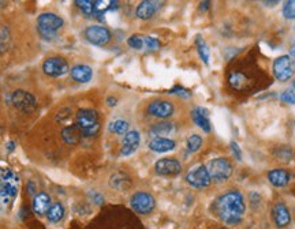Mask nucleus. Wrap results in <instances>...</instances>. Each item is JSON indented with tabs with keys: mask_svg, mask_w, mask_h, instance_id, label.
<instances>
[{
	"mask_svg": "<svg viewBox=\"0 0 295 229\" xmlns=\"http://www.w3.org/2000/svg\"><path fill=\"white\" fill-rule=\"evenodd\" d=\"M75 126L78 127L81 135L93 137L100 131V119L97 111L94 109H80L75 114Z\"/></svg>",
	"mask_w": 295,
	"mask_h": 229,
	"instance_id": "3",
	"label": "nucleus"
},
{
	"mask_svg": "<svg viewBox=\"0 0 295 229\" xmlns=\"http://www.w3.org/2000/svg\"><path fill=\"white\" fill-rule=\"evenodd\" d=\"M280 98H282L283 103L286 104H295V93L294 90H286L283 91L282 96H280Z\"/></svg>",
	"mask_w": 295,
	"mask_h": 229,
	"instance_id": "34",
	"label": "nucleus"
},
{
	"mask_svg": "<svg viewBox=\"0 0 295 229\" xmlns=\"http://www.w3.org/2000/svg\"><path fill=\"white\" fill-rule=\"evenodd\" d=\"M220 229H227V228H220Z\"/></svg>",
	"mask_w": 295,
	"mask_h": 229,
	"instance_id": "43",
	"label": "nucleus"
},
{
	"mask_svg": "<svg viewBox=\"0 0 295 229\" xmlns=\"http://www.w3.org/2000/svg\"><path fill=\"white\" fill-rule=\"evenodd\" d=\"M230 146H231V150H233L235 158H236L238 161H240V160H242V151H240L239 145H238V143H236L235 141H233V142L230 143Z\"/></svg>",
	"mask_w": 295,
	"mask_h": 229,
	"instance_id": "36",
	"label": "nucleus"
},
{
	"mask_svg": "<svg viewBox=\"0 0 295 229\" xmlns=\"http://www.w3.org/2000/svg\"><path fill=\"white\" fill-rule=\"evenodd\" d=\"M268 180L275 187H284L290 180V175L284 169H272L268 172Z\"/></svg>",
	"mask_w": 295,
	"mask_h": 229,
	"instance_id": "21",
	"label": "nucleus"
},
{
	"mask_svg": "<svg viewBox=\"0 0 295 229\" xmlns=\"http://www.w3.org/2000/svg\"><path fill=\"white\" fill-rule=\"evenodd\" d=\"M293 86H294V90H295V81H294V85H293Z\"/></svg>",
	"mask_w": 295,
	"mask_h": 229,
	"instance_id": "42",
	"label": "nucleus"
},
{
	"mask_svg": "<svg viewBox=\"0 0 295 229\" xmlns=\"http://www.w3.org/2000/svg\"><path fill=\"white\" fill-rule=\"evenodd\" d=\"M18 176L10 168H0V205L11 203L18 194Z\"/></svg>",
	"mask_w": 295,
	"mask_h": 229,
	"instance_id": "2",
	"label": "nucleus"
},
{
	"mask_svg": "<svg viewBox=\"0 0 295 229\" xmlns=\"http://www.w3.org/2000/svg\"><path fill=\"white\" fill-rule=\"evenodd\" d=\"M117 103V98H114V97H108V98H107V104H108L110 107H115Z\"/></svg>",
	"mask_w": 295,
	"mask_h": 229,
	"instance_id": "39",
	"label": "nucleus"
},
{
	"mask_svg": "<svg viewBox=\"0 0 295 229\" xmlns=\"http://www.w3.org/2000/svg\"><path fill=\"white\" fill-rule=\"evenodd\" d=\"M205 168L208 171L209 176H210V180L216 181V183H223V181H227L234 172V165L233 163L224 158V157H217L210 160Z\"/></svg>",
	"mask_w": 295,
	"mask_h": 229,
	"instance_id": "4",
	"label": "nucleus"
},
{
	"mask_svg": "<svg viewBox=\"0 0 295 229\" xmlns=\"http://www.w3.org/2000/svg\"><path fill=\"white\" fill-rule=\"evenodd\" d=\"M118 8H119V3H118V1H114V0L110 1V6H108V10H110V11H115Z\"/></svg>",
	"mask_w": 295,
	"mask_h": 229,
	"instance_id": "37",
	"label": "nucleus"
},
{
	"mask_svg": "<svg viewBox=\"0 0 295 229\" xmlns=\"http://www.w3.org/2000/svg\"><path fill=\"white\" fill-rule=\"evenodd\" d=\"M290 54L293 55V56L295 57V44H293V45H291V48H290Z\"/></svg>",
	"mask_w": 295,
	"mask_h": 229,
	"instance_id": "41",
	"label": "nucleus"
},
{
	"mask_svg": "<svg viewBox=\"0 0 295 229\" xmlns=\"http://www.w3.org/2000/svg\"><path fill=\"white\" fill-rule=\"evenodd\" d=\"M144 47H147L150 51H156V49H159L161 47V44L154 37H144Z\"/></svg>",
	"mask_w": 295,
	"mask_h": 229,
	"instance_id": "33",
	"label": "nucleus"
},
{
	"mask_svg": "<svg viewBox=\"0 0 295 229\" xmlns=\"http://www.w3.org/2000/svg\"><path fill=\"white\" fill-rule=\"evenodd\" d=\"M75 4L80 7L81 11L84 12L85 15L90 17L94 14V1H90V0H77Z\"/></svg>",
	"mask_w": 295,
	"mask_h": 229,
	"instance_id": "28",
	"label": "nucleus"
},
{
	"mask_svg": "<svg viewBox=\"0 0 295 229\" xmlns=\"http://www.w3.org/2000/svg\"><path fill=\"white\" fill-rule=\"evenodd\" d=\"M43 71L48 77L58 78V77H63V75L70 73V67H68V63L66 59L55 56V57L45 59V61L43 63Z\"/></svg>",
	"mask_w": 295,
	"mask_h": 229,
	"instance_id": "7",
	"label": "nucleus"
},
{
	"mask_svg": "<svg viewBox=\"0 0 295 229\" xmlns=\"http://www.w3.org/2000/svg\"><path fill=\"white\" fill-rule=\"evenodd\" d=\"M108 130L111 133L118 134V135H126L129 133V123L123 120V119H118V120H114L112 123H110Z\"/></svg>",
	"mask_w": 295,
	"mask_h": 229,
	"instance_id": "26",
	"label": "nucleus"
},
{
	"mask_svg": "<svg viewBox=\"0 0 295 229\" xmlns=\"http://www.w3.org/2000/svg\"><path fill=\"white\" fill-rule=\"evenodd\" d=\"M174 105L170 101H166V100H156V101H152V103L148 105V114H152L153 117H157V119H167L174 114Z\"/></svg>",
	"mask_w": 295,
	"mask_h": 229,
	"instance_id": "13",
	"label": "nucleus"
},
{
	"mask_svg": "<svg viewBox=\"0 0 295 229\" xmlns=\"http://www.w3.org/2000/svg\"><path fill=\"white\" fill-rule=\"evenodd\" d=\"M141 143V135L138 131H129V133L124 135L123 138V143H122V149H120V154L124 157L131 156Z\"/></svg>",
	"mask_w": 295,
	"mask_h": 229,
	"instance_id": "14",
	"label": "nucleus"
},
{
	"mask_svg": "<svg viewBox=\"0 0 295 229\" xmlns=\"http://www.w3.org/2000/svg\"><path fill=\"white\" fill-rule=\"evenodd\" d=\"M130 206L138 214H149V213L153 211L154 206H156V200H154V198L150 194L145 193V191H140V193H135L130 198Z\"/></svg>",
	"mask_w": 295,
	"mask_h": 229,
	"instance_id": "6",
	"label": "nucleus"
},
{
	"mask_svg": "<svg viewBox=\"0 0 295 229\" xmlns=\"http://www.w3.org/2000/svg\"><path fill=\"white\" fill-rule=\"evenodd\" d=\"M8 41H10V34H8V30H7L4 26L0 28V54L4 52L8 45Z\"/></svg>",
	"mask_w": 295,
	"mask_h": 229,
	"instance_id": "31",
	"label": "nucleus"
},
{
	"mask_svg": "<svg viewBox=\"0 0 295 229\" xmlns=\"http://www.w3.org/2000/svg\"><path fill=\"white\" fill-rule=\"evenodd\" d=\"M191 119H193V121L196 123L197 126L203 130L204 133H210L212 127H210V120H209L208 109L203 108V107H197L191 112Z\"/></svg>",
	"mask_w": 295,
	"mask_h": 229,
	"instance_id": "16",
	"label": "nucleus"
},
{
	"mask_svg": "<svg viewBox=\"0 0 295 229\" xmlns=\"http://www.w3.org/2000/svg\"><path fill=\"white\" fill-rule=\"evenodd\" d=\"M170 93H171V94H177V96L184 97V98H189V97L191 96L190 91L186 90V89H183V87H180V86H175L174 89L170 90Z\"/></svg>",
	"mask_w": 295,
	"mask_h": 229,
	"instance_id": "35",
	"label": "nucleus"
},
{
	"mask_svg": "<svg viewBox=\"0 0 295 229\" xmlns=\"http://www.w3.org/2000/svg\"><path fill=\"white\" fill-rule=\"evenodd\" d=\"M28 194H29V195H33V194H34V183H33V181H29V183H28Z\"/></svg>",
	"mask_w": 295,
	"mask_h": 229,
	"instance_id": "38",
	"label": "nucleus"
},
{
	"mask_svg": "<svg viewBox=\"0 0 295 229\" xmlns=\"http://www.w3.org/2000/svg\"><path fill=\"white\" fill-rule=\"evenodd\" d=\"M196 47H197V51H198V55H200V57H201V60H203L205 64H209V57H210L209 47L208 44L204 41L201 36H197Z\"/></svg>",
	"mask_w": 295,
	"mask_h": 229,
	"instance_id": "25",
	"label": "nucleus"
},
{
	"mask_svg": "<svg viewBox=\"0 0 295 229\" xmlns=\"http://www.w3.org/2000/svg\"><path fill=\"white\" fill-rule=\"evenodd\" d=\"M283 17L286 19H295V0H290V1L284 3Z\"/></svg>",
	"mask_w": 295,
	"mask_h": 229,
	"instance_id": "29",
	"label": "nucleus"
},
{
	"mask_svg": "<svg viewBox=\"0 0 295 229\" xmlns=\"http://www.w3.org/2000/svg\"><path fill=\"white\" fill-rule=\"evenodd\" d=\"M85 37L86 40L89 42H92L93 45H97V47H103L105 44H108L111 41V31L104 28V26H100V25H93L89 26L85 30Z\"/></svg>",
	"mask_w": 295,
	"mask_h": 229,
	"instance_id": "10",
	"label": "nucleus"
},
{
	"mask_svg": "<svg viewBox=\"0 0 295 229\" xmlns=\"http://www.w3.org/2000/svg\"><path fill=\"white\" fill-rule=\"evenodd\" d=\"M186 145H187V150L190 151V153L198 151L201 149V146H203V138H201V135H198V134H191L190 137L187 138Z\"/></svg>",
	"mask_w": 295,
	"mask_h": 229,
	"instance_id": "27",
	"label": "nucleus"
},
{
	"mask_svg": "<svg viewBox=\"0 0 295 229\" xmlns=\"http://www.w3.org/2000/svg\"><path fill=\"white\" fill-rule=\"evenodd\" d=\"M154 171L161 176H177L182 172V165L175 158H161L154 164Z\"/></svg>",
	"mask_w": 295,
	"mask_h": 229,
	"instance_id": "12",
	"label": "nucleus"
},
{
	"mask_svg": "<svg viewBox=\"0 0 295 229\" xmlns=\"http://www.w3.org/2000/svg\"><path fill=\"white\" fill-rule=\"evenodd\" d=\"M14 147H15V143H14L12 141H10V142L7 143V150L12 151V150H14Z\"/></svg>",
	"mask_w": 295,
	"mask_h": 229,
	"instance_id": "40",
	"label": "nucleus"
},
{
	"mask_svg": "<svg viewBox=\"0 0 295 229\" xmlns=\"http://www.w3.org/2000/svg\"><path fill=\"white\" fill-rule=\"evenodd\" d=\"M216 211L221 221L228 225H236L245 216L246 205L243 195L236 190H230L216 200Z\"/></svg>",
	"mask_w": 295,
	"mask_h": 229,
	"instance_id": "1",
	"label": "nucleus"
},
{
	"mask_svg": "<svg viewBox=\"0 0 295 229\" xmlns=\"http://www.w3.org/2000/svg\"><path fill=\"white\" fill-rule=\"evenodd\" d=\"M11 104L19 111H22L25 114H31L34 112L37 107L36 98L34 96L25 90H15L11 93Z\"/></svg>",
	"mask_w": 295,
	"mask_h": 229,
	"instance_id": "8",
	"label": "nucleus"
},
{
	"mask_svg": "<svg viewBox=\"0 0 295 229\" xmlns=\"http://www.w3.org/2000/svg\"><path fill=\"white\" fill-rule=\"evenodd\" d=\"M273 220H275L277 228H284L291 223V214L284 203H277L273 207Z\"/></svg>",
	"mask_w": 295,
	"mask_h": 229,
	"instance_id": "18",
	"label": "nucleus"
},
{
	"mask_svg": "<svg viewBox=\"0 0 295 229\" xmlns=\"http://www.w3.org/2000/svg\"><path fill=\"white\" fill-rule=\"evenodd\" d=\"M186 181L194 188H205L210 184V176L205 165H196L186 173Z\"/></svg>",
	"mask_w": 295,
	"mask_h": 229,
	"instance_id": "9",
	"label": "nucleus"
},
{
	"mask_svg": "<svg viewBox=\"0 0 295 229\" xmlns=\"http://www.w3.org/2000/svg\"><path fill=\"white\" fill-rule=\"evenodd\" d=\"M127 44H129L130 48L140 51V49L144 48V37H140L138 34H134V36L129 37Z\"/></svg>",
	"mask_w": 295,
	"mask_h": 229,
	"instance_id": "32",
	"label": "nucleus"
},
{
	"mask_svg": "<svg viewBox=\"0 0 295 229\" xmlns=\"http://www.w3.org/2000/svg\"><path fill=\"white\" fill-rule=\"evenodd\" d=\"M175 131V126L172 123H159V124H154L149 133L154 135V138H166L167 135H171Z\"/></svg>",
	"mask_w": 295,
	"mask_h": 229,
	"instance_id": "22",
	"label": "nucleus"
},
{
	"mask_svg": "<svg viewBox=\"0 0 295 229\" xmlns=\"http://www.w3.org/2000/svg\"><path fill=\"white\" fill-rule=\"evenodd\" d=\"M70 74H71V78L74 81H77L80 84H88V82H90L93 77V70L85 64H78V66H74L70 70Z\"/></svg>",
	"mask_w": 295,
	"mask_h": 229,
	"instance_id": "19",
	"label": "nucleus"
},
{
	"mask_svg": "<svg viewBox=\"0 0 295 229\" xmlns=\"http://www.w3.org/2000/svg\"><path fill=\"white\" fill-rule=\"evenodd\" d=\"M294 73V61L289 55H283V56H279L277 59H275V61H273V75L277 81L287 82L293 78Z\"/></svg>",
	"mask_w": 295,
	"mask_h": 229,
	"instance_id": "5",
	"label": "nucleus"
},
{
	"mask_svg": "<svg viewBox=\"0 0 295 229\" xmlns=\"http://www.w3.org/2000/svg\"><path fill=\"white\" fill-rule=\"evenodd\" d=\"M160 1H152V0H144L141 1L138 6H137V10H135V15L140 19H144V21H148L153 17L156 11L159 10L160 7Z\"/></svg>",
	"mask_w": 295,
	"mask_h": 229,
	"instance_id": "15",
	"label": "nucleus"
},
{
	"mask_svg": "<svg viewBox=\"0 0 295 229\" xmlns=\"http://www.w3.org/2000/svg\"><path fill=\"white\" fill-rule=\"evenodd\" d=\"M31 207H33V211H34L36 214H38V216L47 214V211H48L49 207H51V197H49L47 193H44V191L36 194L34 198H33Z\"/></svg>",
	"mask_w": 295,
	"mask_h": 229,
	"instance_id": "17",
	"label": "nucleus"
},
{
	"mask_svg": "<svg viewBox=\"0 0 295 229\" xmlns=\"http://www.w3.org/2000/svg\"><path fill=\"white\" fill-rule=\"evenodd\" d=\"M64 217V207L61 203L56 202L54 205H51L49 210L47 211V218H48L49 223L56 224L60 221L61 218Z\"/></svg>",
	"mask_w": 295,
	"mask_h": 229,
	"instance_id": "24",
	"label": "nucleus"
},
{
	"mask_svg": "<svg viewBox=\"0 0 295 229\" xmlns=\"http://www.w3.org/2000/svg\"><path fill=\"white\" fill-rule=\"evenodd\" d=\"M243 84H245V75L238 73H234L230 75V85L233 86L234 89L240 90L243 87Z\"/></svg>",
	"mask_w": 295,
	"mask_h": 229,
	"instance_id": "30",
	"label": "nucleus"
},
{
	"mask_svg": "<svg viewBox=\"0 0 295 229\" xmlns=\"http://www.w3.org/2000/svg\"><path fill=\"white\" fill-rule=\"evenodd\" d=\"M37 24H38V30L56 33L60 28L64 26V21L54 12H43V14L38 15Z\"/></svg>",
	"mask_w": 295,
	"mask_h": 229,
	"instance_id": "11",
	"label": "nucleus"
},
{
	"mask_svg": "<svg viewBox=\"0 0 295 229\" xmlns=\"http://www.w3.org/2000/svg\"><path fill=\"white\" fill-rule=\"evenodd\" d=\"M81 133L80 130H78V127L75 126H67L64 127L63 130H61V138L63 141L68 143V145H75L78 141H80Z\"/></svg>",
	"mask_w": 295,
	"mask_h": 229,
	"instance_id": "23",
	"label": "nucleus"
},
{
	"mask_svg": "<svg viewBox=\"0 0 295 229\" xmlns=\"http://www.w3.org/2000/svg\"><path fill=\"white\" fill-rule=\"evenodd\" d=\"M177 142L170 138H153L149 142V149L156 153H167L175 149Z\"/></svg>",
	"mask_w": 295,
	"mask_h": 229,
	"instance_id": "20",
	"label": "nucleus"
}]
</instances>
